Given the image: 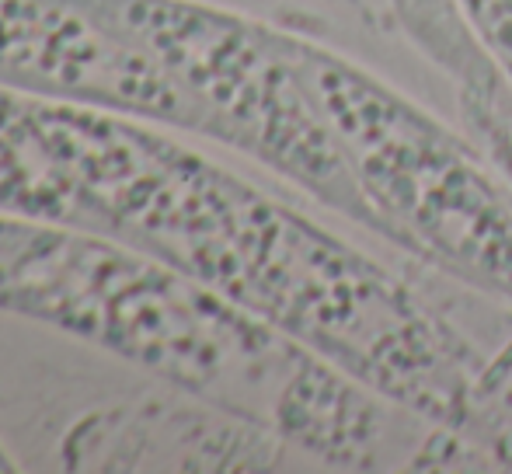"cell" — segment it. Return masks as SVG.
<instances>
[{
    "label": "cell",
    "instance_id": "obj_8",
    "mask_svg": "<svg viewBox=\"0 0 512 474\" xmlns=\"http://www.w3.org/2000/svg\"><path fill=\"white\" fill-rule=\"evenodd\" d=\"M467 25L512 81V0H457Z\"/></svg>",
    "mask_w": 512,
    "mask_h": 474
},
{
    "label": "cell",
    "instance_id": "obj_1",
    "mask_svg": "<svg viewBox=\"0 0 512 474\" xmlns=\"http://www.w3.org/2000/svg\"><path fill=\"white\" fill-rule=\"evenodd\" d=\"M0 210L147 251L474 443L492 349L349 237L150 122L25 95Z\"/></svg>",
    "mask_w": 512,
    "mask_h": 474
},
{
    "label": "cell",
    "instance_id": "obj_4",
    "mask_svg": "<svg viewBox=\"0 0 512 474\" xmlns=\"http://www.w3.org/2000/svg\"><path fill=\"white\" fill-rule=\"evenodd\" d=\"M157 56L192 129L370 234L373 217L290 53V32L206 0H84Z\"/></svg>",
    "mask_w": 512,
    "mask_h": 474
},
{
    "label": "cell",
    "instance_id": "obj_5",
    "mask_svg": "<svg viewBox=\"0 0 512 474\" xmlns=\"http://www.w3.org/2000/svg\"><path fill=\"white\" fill-rule=\"evenodd\" d=\"M0 84L192 129L189 105L157 56L84 0H0Z\"/></svg>",
    "mask_w": 512,
    "mask_h": 474
},
{
    "label": "cell",
    "instance_id": "obj_6",
    "mask_svg": "<svg viewBox=\"0 0 512 474\" xmlns=\"http://www.w3.org/2000/svg\"><path fill=\"white\" fill-rule=\"evenodd\" d=\"M60 461L70 471H310L276 433L175 387L77 422Z\"/></svg>",
    "mask_w": 512,
    "mask_h": 474
},
{
    "label": "cell",
    "instance_id": "obj_2",
    "mask_svg": "<svg viewBox=\"0 0 512 474\" xmlns=\"http://www.w3.org/2000/svg\"><path fill=\"white\" fill-rule=\"evenodd\" d=\"M0 314L60 328L276 433L321 471H492L467 436L359 384L115 237L0 213Z\"/></svg>",
    "mask_w": 512,
    "mask_h": 474
},
{
    "label": "cell",
    "instance_id": "obj_7",
    "mask_svg": "<svg viewBox=\"0 0 512 474\" xmlns=\"http://www.w3.org/2000/svg\"><path fill=\"white\" fill-rule=\"evenodd\" d=\"M405 39L450 81L464 133L512 185V81L492 60L457 0H387Z\"/></svg>",
    "mask_w": 512,
    "mask_h": 474
},
{
    "label": "cell",
    "instance_id": "obj_3",
    "mask_svg": "<svg viewBox=\"0 0 512 474\" xmlns=\"http://www.w3.org/2000/svg\"><path fill=\"white\" fill-rule=\"evenodd\" d=\"M290 53L370 206V234L512 314V185L478 143L307 35L290 32Z\"/></svg>",
    "mask_w": 512,
    "mask_h": 474
},
{
    "label": "cell",
    "instance_id": "obj_9",
    "mask_svg": "<svg viewBox=\"0 0 512 474\" xmlns=\"http://www.w3.org/2000/svg\"><path fill=\"white\" fill-rule=\"evenodd\" d=\"M11 471H18V468H14L11 454H7V450H4V447H0V474H11Z\"/></svg>",
    "mask_w": 512,
    "mask_h": 474
}]
</instances>
